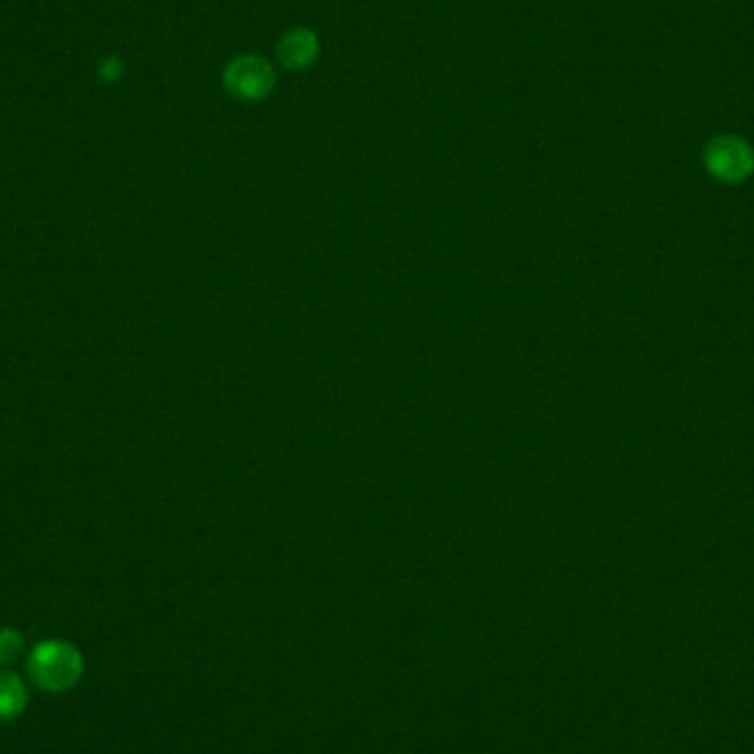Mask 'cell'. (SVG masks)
Here are the masks:
<instances>
[{
	"label": "cell",
	"mask_w": 754,
	"mask_h": 754,
	"mask_svg": "<svg viewBox=\"0 0 754 754\" xmlns=\"http://www.w3.org/2000/svg\"><path fill=\"white\" fill-rule=\"evenodd\" d=\"M320 55V38L309 27L285 31L276 44V60L287 71H304Z\"/></svg>",
	"instance_id": "277c9868"
},
{
	"label": "cell",
	"mask_w": 754,
	"mask_h": 754,
	"mask_svg": "<svg viewBox=\"0 0 754 754\" xmlns=\"http://www.w3.org/2000/svg\"><path fill=\"white\" fill-rule=\"evenodd\" d=\"M22 649H24V640L20 631L0 627V667L11 664L22 653Z\"/></svg>",
	"instance_id": "8992f818"
},
{
	"label": "cell",
	"mask_w": 754,
	"mask_h": 754,
	"mask_svg": "<svg viewBox=\"0 0 754 754\" xmlns=\"http://www.w3.org/2000/svg\"><path fill=\"white\" fill-rule=\"evenodd\" d=\"M29 704L27 684L11 671H0V722H11Z\"/></svg>",
	"instance_id": "5b68a950"
},
{
	"label": "cell",
	"mask_w": 754,
	"mask_h": 754,
	"mask_svg": "<svg viewBox=\"0 0 754 754\" xmlns=\"http://www.w3.org/2000/svg\"><path fill=\"white\" fill-rule=\"evenodd\" d=\"M276 86L271 62L256 53H244L224 69V89L239 102H260Z\"/></svg>",
	"instance_id": "7a4b0ae2"
},
{
	"label": "cell",
	"mask_w": 754,
	"mask_h": 754,
	"mask_svg": "<svg viewBox=\"0 0 754 754\" xmlns=\"http://www.w3.org/2000/svg\"><path fill=\"white\" fill-rule=\"evenodd\" d=\"M31 682L47 693L71 691L84 675L82 653L64 640H44L27 658Z\"/></svg>",
	"instance_id": "6da1fadb"
},
{
	"label": "cell",
	"mask_w": 754,
	"mask_h": 754,
	"mask_svg": "<svg viewBox=\"0 0 754 754\" xmlns=\"http://www.w3.org/2000/svg\"><path fill=\"white\" fill-rule=\"evenodd\" d=\"M706 166L722 182H742L753 171V153L744 142L724 137L709 146Z\"/></svg>",
	"instance_id": "3957f363"
}]
</instances>
